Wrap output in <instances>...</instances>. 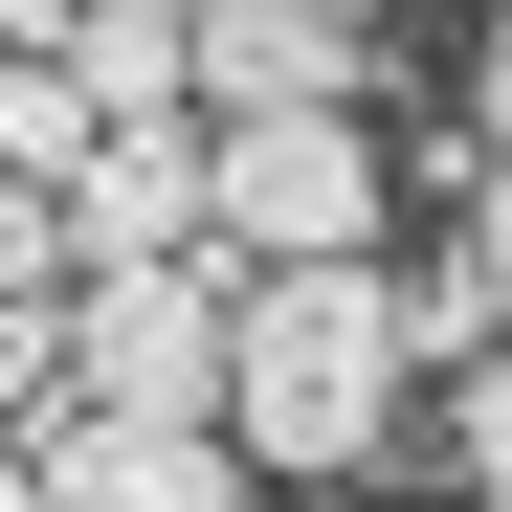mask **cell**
Returning <instances> with one entry per match:
<instances>
[{"label": "cell", "mask_w": 512, "mask_h": 512, "mask_svg": "<svg viewBox=\"0 0 512 512\" xmlns=\"http://www.w3.org/2000/svg\"><path fill=\"white\" fill-rule=\"evenodd\" d=\"M401 379H423V312L379 245H334V268H245V357H223V423L245 468H379L401 446Z\"/></svg>", "instance_id": "obj_1"}, {"label": "cell", "mask_w": 512, "mask_h": 512, "mask_svg": "<svg viewBox=\"0 0 512 512\" xmlns=\"http://www.w3.org/2000/svg\"><path fill=\"white\" fill-rule=\"evenodd\" d=\"M245 357V268H67V379L134 401V423H223Z\"/></svg>", "instance_id": "obj_2"}, {"label": "cell", "mask_w": 512, "mask_h": 512, "mask_svg": "<svg viewBox=\"0 0 512 512\" xmlns=\"http://www.w3.org/2000/svg\"><path fill=\"white\" fill-rule=\"evenodd\" d=\"M379 245V134L357 112H223V268H334Z\"/></svg>", "instance_id": "obj_3"}, {"label": "cell", "mask_w": 512, "mask_h": 512, "mask_svg": "<svg viewBox=\"0 0 512 512\" xmlns=\"http://www.w3.org/2000/svg\"><path fill=\"white\" fill-rule=\"evenodd\" d=\"M67 268H223V112H112L67 179Z\"/></svg>", "instance_id": "obj_4"}, {"label": "cell", "mask_w": 512, "mask_h": 512, "mask_svg": "<svg viewBox=\"0 0 512 512\" xmlns=\"http://www.w3.org/2000/svg\"><path fill=\"white\" fill-rule=\"evenodd\" d=\"M23 468H45V512H245V423H134V401L67 379Z\"/></svg>", "instance_id": "obj_5"}, {"label": "cell", "mask_w": 512, "mask_h": 512, "mask_svg": "<svg viewBox=\"0 0 512 512\" xmlns=\"http://www.w3.org/2000/svg\"><path fill=\"white\" fill-rule=\"evenodd\" d=\"M379 67L334 0H201V112H357Z\"/></svg>", "instance_id": "obj_6"}, {"label": "cell", "mask_w": 512, "mask_h": 512, "mask_svg": "<svg viewBox=\"0 0 512 512\" xmlns=\"http://www.w3.org/2000/svg\"><path fill=\"white\" fill-rule=\"evenodd\" d=\"M90 134H112V90H90V67H67V45H0V179H90Z\"/></svg>", "instance_id": "obj_7"}, {"label": "cell", "mask_w": 512, "mask_h": 512, "mask_svg": "<svg viewBox=\"0 0 512 512\" xmlns=\"http://www.w3.org/2000/svg\"><path fill=\"white\" fill-rule=\"evenodd\" d=\"M446 468H468V512H512V334L446 357Z\"/></svg>", "instance_id": "obj_8"}, {"label": "cell", "mask_w": 512, "mask_h": 512, "mask_svg": "<svg viewBox=\"0 0 512 512\" xmlns=\"http://www.w3.org/2000/svg\"><path fill=\"white\" fill-rule=\"evenodd\" d=\"M67 401V290H0V446H45Z\"/></svg>", "instance_id": "obj_9"}, {"label": "cell", "mask_w": 512, "mask_h": 512, "mask_svg": "<svg viewBox=\"0 0 512 512\" xmlns=\"http://www.w3.org/2000/svg\"><path fill=\"white\" fill-rule=\"evenodd\" d=\"M0 290H67V201L45 179H0Z\"/></svg>", "instance_id": "obj_10"}, {"label": "cell", "mask_w": 512, "mask_h": 512, "mask_svg": "<svg viewBox=\"0 0 512 512\" xmlns=\"http://www.w3.org/2000/svg\"><path fill=\"white\" fill-rule=\"evenodd\" d=\"M468 290H490V334H512V156H468Z\"/></svg>", "instance_id": "obj_11"}, {"label": "cell", "mask_w": 512, "mask_h": 512, "mask_svg": "<svg viewBox=\"0 0 512 512\" xmlns=\"http://www.w3.org/2000/svg\"><path fill=\"white\" fill-rule=\"evenodd\" d=\"M468 156H512V23L468 45Z\"/></svg>", "instance_id": "obj_12"}, {"label": "cell", "mask_w": 512, "mask_h": 512, "mask_svg": "<svg viewBox=\"0 0 512 512\" xmlns=\"http://www.w3.org/2000/svg\"><path fill=\"white\" fill-rule=\"evenodd\" d=\"M0 512H45V468H23V446H0Z\"/></svg>", "instance_id": "obj_13"}, {"label": "cell", "mask_w": 512, "mask_h": 512, "mask_svg": "<svg viewBox=\"0 0 512 512\" xmlns=\"http://www.w3.org/2000/svg\"><path fill=\"white\" fill-rule=\"evenodd\" d=\"M334 23H379V0H334Z\"/></svg>", "instance_id": "obj_14"}]
</instances>
